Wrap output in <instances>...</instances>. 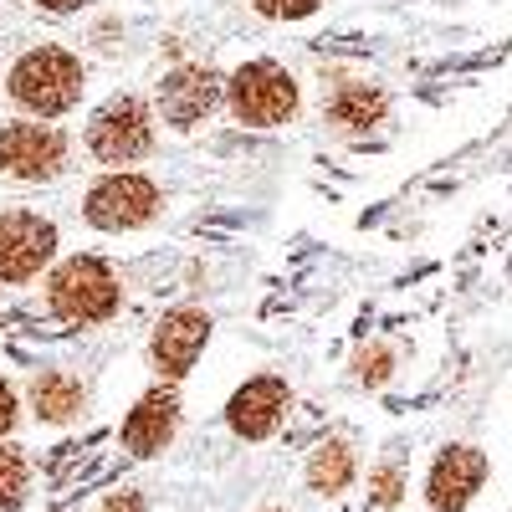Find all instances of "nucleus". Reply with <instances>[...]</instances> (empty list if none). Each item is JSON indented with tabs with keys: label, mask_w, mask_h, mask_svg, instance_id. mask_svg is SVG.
Instances as JSON below:
<instances>
[{
	"label": "nucleus",
	"mask_w": 512,
	"mask_h": 512,
	"mask_svg": "<svg viewBox=\"0 0 512 512\" xmlns=\"http://www.w3.org/2000/svg\"><path fill=\"white\" fill-rule=\"evenodd\" d=\"M11 98L26 108V113H67L77 98H82V62L62 47H36L26 52L16 67H11Z\"/></svg>",
	"instance_id": "nucleus-1"
},
{
	"label": "nucleus",
	"mask_w": 512,
	"mask_h": 512,
	"mask_svg": "<svg viewBox=\"0 0 512 512\" xmlns=\"http://www.w3.org/2000/svg\"><path fill=\"white\" fill-rule=\"evenodd\" d=\"M47 303L67 323H98L118 308V282L98 256H67L47 282Z\"/></svg>",
	"instance_id": "nucleus-2"
},
{
	"label": "nucleus",
	"mask_w": 512,
	"mask_h": 512,
	"mask_svg": "<svg viewBox=\"0 0 512 512\" xmlns=\"http://www.w3.org/2000/svg\"><path fill=\"white\" fill-rule=\"evenodd\" d=\"M231 113L251 128H277L297 113V82L292 72H282L277 62H246L236 67V77L226 82Z\"/></svg>",
	"instance_id": "nucleus-3"
},
{
	"label": "nucleus",
	"mask_w": 512,
	"mask_h": 512,
	"mask_svg": "<svg viewBox=\"0 0 512 512\" xmlns=\"http://www.w3.org/2000/svg\"><path fill=\"white\" fill-rule=\"evenodd\" d=\"M154 144V128H149V108L139 98H108L98 108V118L88 123V149L103 159V164H128L149 154Z\"/></svg>",
	"instance_id": "nucleus-4"
},
{
	"label": "nucleus",
	"mask_w": 512,
	"mask_h": 512,
	"mask_svg": "<svg viewBox=\"0 0 512 512\" xmlns=\"http://www.w3.org/2000/svg\"><path fill=\"white\" fill-rule=\"evenodd\" d=\"M67 164V139L47 123H0V175L52 180Z\"/></svg>",
	"instance_id": "nucleus-5"
},
{
	"label": "nucleus",
	"mask_w": 512,
	"mask_h": 512,
	"mask_svg": "<svg viewBox=\"0 0 512 512\" xmlns=\"http://www.w3.org/2000/svg\"><path fill=\"white\" fill-rule=\"evenodd\" d=\"M154 210H159V190L154 180L144 175H103L93 190H88V221L98 231H134L144 221H154Z\"/></svg>",
	"instance_id": "nucleus-6"
},
{
	"label": "nucleus",
	"mask_w": 512,
	"mask_h": 512,
	"mask_svg": "<svg viewBox=\"0 0 512 512\" xmlns=\"http://www.w3.org/2000/svg\"><path fill=\"white\" fill-rule=\"evenodd\" d=\"M57 251V226L31 216V210H6L0 216V282H31Z\"/></svg>",
	"instance_id": "nucleus-7"
},
{
	"label": "nucleus",
	"mask_w": 512,
	"mask_h": 512,
	"mask_svg": "<svg viewBox=\"0 0 512 512\" xmlns=\"http://www.w3.org/2000/svg\"><path fill=\"white\" fill-rule=\"evenodd\" d=\"M221 77L210 72V67H180V72H169L159 82V113L169 128H195L210 108L221 103Z\"/></svg>",
	"instance_id": "nucleus-8"
},
{
	"label": "nucleus",
	"mask_w": 512,
	"mask_h": 512,
	"mask_svg": "<svg viewBox=\"0 0 512 512\" xmlns=\"http://www.w3.org/2000/svg\"><path fill=\"white\" fill-rule=\"evenodd\" d=\"M205 338H210V318H205L200 308H175V313H164V323L154 328V344H149L154 369H159L164 379L190 374L195 354L205 349Z\"/></svg>",
	"instance_id": "nucleus-9"
},
{
	"label": "nucleus",
	"mask_w": 512,
	"mask_h": 512,
	"mask_svg": "<svg viewBox=\"0 0 512 512\" xmlns=\"http://www.w3.org/2000/svg\"><path fill=\"white\" fill-rule=\"evenodd\" d=\"M482 477H487V456L477 446H446L431 466V487H425L431 492V507L436 512H461L477 497Z\"/></svg>",
	"instance_id": "nucleus-10"
},
{
	"label": "nucleus",
	"mask_w": 512,
	"mask_h": 512,
	"mask_svg": "<svg viewBox=\"0 0 512 512\" xmlns=\"http://www.w3.org/2000/svg\"><path fill=\"white\" fill-rule=\"evenodd\" d=\"M287 384L282 379H272V374H262V379H251V384H241V390L231 395V405H226V420H231V431L236 436H246V441H262V436H272L277 431V420L287 415Z\"/></svg>",
	"instance_id": "nucleus-11"
},
{
	"label": "nucleus",
	"mask_w": 512,
	"mask_h": 512,
	"mask_svg": "<svg viewBox=\"0 0 512 512\" xmlns=\"http://www.w3.org/2000/svg\"><path fill=\"white\" fill-rule=\"evenodd\" d=\"M175 425H180L175 390H149L134 410H128V420H123V446L134 456H154V451H164L169 436H175Z\"/></svg>",
	"instance_id": "nucleus-12"
},
{
	"label": "nucleus",
	"mask_w": 512,
	"mask_h": 512,
	"mask_svg": "<svg viewBox=\"0 0 512 512\" xmlns=\"http://www.w3.org/2000/svg\"><path fill=\"white\" fill-rule=\"evenodd\" d=\"M384 118V93L369 88V82H344L333 98H328V123L344 128V134H364Z\"/></svg>",
	"instance_id": "nucleus-13"
},
{
	"label": "nucleus",
	"mask_w": 512,
	"mask_h": 512,
	"mask_svg": "<svg viewBox=\"0 0 512 512\" xmlns=\"http://www.w3.org/2000/svg\"><path fill=\"white\" fill-rule=\"evenodd\" d=\"M82 384L67 374V369H41L36 379H31V405H36V415L41 420H52V425H62V420H72L77 410H82Z\"/></svg>",
	"instance_id": "nucleus-14"
},
{
	"label": "nucleus",
	"mask_w": 512,
	"mask_h": 512,
	"mask_svg": "<svg viewBox=\"0 0 512 512\" xmlns=\"http://www.w3.org/2000/svg\"><path fill=\"white\" fill-rule=\"evenodd\" d=\"M349 482H354V456H349V446H344V441L318 446L313 461H308V487L328 497V492H344Z\"/></svg>",
	"instance_id": "nucleus-15"
},
{
	"label": "nucleus",
	"mask_w": 512,
	"mask_h": 512,
	"mask_svg": "<svg viewBox=\"0 0 512 512\" xmlns=\"http://www.w3.org/2000/svg\"><path fill=\"white\" fill-rule=\"evenodd\" d=\"M26 502V461L16 446H0V512H16Z\"/></svg>",
	"instance_id": "nucleus-16"
},
{
	"label": "nucleus",
	"mask_w": 512,
	"mask_h": 512,
	"mask_svg": "<svg viewBox=\"0 0 512 512\" xmlns=\"http://www.w3.org/2000/svg\"><path fill=\"white\" fill-rule=\"evenodd\" d=\"M262 16H272V21H303V16H313L318 11V0H251Z\"/></svg>",
	"instance_id": "nucleus-17"
},
{
	"label": "nucleus",
	"mask_w": 512,
	"mask_h": 512,
	"mask_svg": "<svg viewBox=\"0 0 512 512\" xmlns=\"http://www.w3.org/2000/svg\"><path fill=\"white\" fill-rule=\"evenodd\" d=\"M400 492H405L400 466H379V472H374V502H379V507H395Z\"/></svg>",
	"instance_id": "nucleus-18"
},
{
	"label": "nucleus",
	"mask_w": 512,
	"mask_h": 512,
	"mask_svg": "<svg viewBox=\"0 0 512 512\" xmlns=\"http://www.w3.org/2000/svg\"><path fill=\"white\" fill-rule=\"evenodd\" d=\"M359 379L364 384H384V379H390V349H364L359 354Z\"/></svg>",
	"instance_id": "nucleus-19"
},
{
	"label": "nucleus",
	"mask_w": 512,
	"mask_h": 512,
	"mask_svg": "<svg viewBox=\"0 0 512 512\" xmlns=\"http://www.w3.org/2000/svg\"><path fill=\"white\" fill-rule=\"evenodd\" d=\"M11 425H16V390H11L6 379H0V436H6Z\"/></svg>",
	"instance_id": "nucleus-20"
},
{
	"label": "nucleus",
	"mask_w": 512,
	"mask_h": 512,
	"mask_svg": "<svg viewBox=\"0 0 512 512\" xmlns=\"http://www.w3.org/2000/svg\"><path fill=\"white\" fill-rule=\"evenodd\" d=\"M103 512H144V497L139 492H118V497H108Z\"/></svg>",
	"instance_id": "nucleus-21"
},
{
	"label": "nucleus",
	"mask_w": 512,
	"mask_h": 512,
	"mask_svg": "<svg viewBox=\"0 0 512 512\" xmlns=\"http://www.w3.org/2000/svg\"><path fill=\"white\" fill-rule=\"evenodd\" d=\"M36 6H47V11L67 16V11H77V6H82V0H36Z\"/></svg>",
	"instance_id": "nucleus-22"
}]
</instances>
